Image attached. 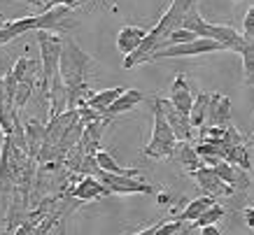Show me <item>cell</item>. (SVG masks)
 Returning a JSON list of instances; mask_svg holds the SVG:
<instances>
[{"label":"cell","instance_id":"obj_18","mask_svg":"<svg viewBox=\"0 0 254 235\" xmlns=\"http://www.w3.org/2000/svg\"><path fill=\"white\" fill-rule=\"evenodd\" d=\"M126 91V89H122V86H115V89H105V91H98V93H91L89 98H86L84 105L86 107H91V110H96V112L100 114H105L108 112V107L115 103L122 93Z\"/></svg>","mask_w":254,"mask_h":235},{"label":"cell","instance_id":"obj_29","mask_svg":"<svg viewBox=\"0 0 254 235\" xmlns=\"http://www.w3.org/2000/svg\"><path fill=\"white\" fill-rule=\"evenodd\" d=\"M200 235H222V231L217 228V224H210V226L200 228Z\"/></svg>","mask_w":254,"mask_h":235},{"label":"cell","instance_id":"obj_11","mask_svg":"<svg viewBox=\"0 0 254 235\" xmlns=\"http://www.w3.org/2000/svg\"><path fill=\"white\" fill-rule=\"evenodd\" d=\"M193 100H196V96H193L191 86L187 82V75H177L173 86H170V103L182 114L189 117V112H191V107H193Z\"/></svg>","mask_w":254,"mask_h":235},{"label":"cell","instance_id":"obj_7","mask_svg":"<svg viewBox=\"0 0 254 235\" xmlns=\"http://www.w3.org/2000/svg\"><path fill=\"white\" fill-rule=\"evenodd\" d=\"M98 179L105 186H108L112 193H145V196H152L154 193V186L152 184L142 182V179H135V177H128V175H115V173H105V170H98Z\"/></svg>","mask_w":254,"mask_h":235},{"label":"cell","instance_id":"obj_16","mask_svg":"<svg viewBox=\"0 0 254 235\" xmlns=\"http://www.w3.org/2000/svg\"><path fill=\"white\" fill-rule=\"evenodd\" d=\"M26 128V142H28V156L31 159H38L40 149L47 144V126L38 119H31V121L23 126Z\"/></svg>","mask_w":254,"mask_h":235},{"label":"cell","instance_id":"obj_14","mask_svg":"<svg viewBox=\"0 0 254 235\" xmlns=\"http://www.w3.org/2000/svg\"><path fill=\"white\" fill-rule=\"evenodd\" d=\"M147 38V31L140 26H124L119 35H117V49L122 52V56H128L142 45V40Z\"/></svg>","mask_w":254,"mask_h":235},{"label":"cell","instance_id":"obj_24","mask_svg":"<svg viewBox=\"0 0 254 235\" xmlns=\"http://www.w3.org/2000/svg\"><path fill=\"white\" fill-rule=\"evenodd\" d=\"M224 217V207L222 205H210L208 210H205V212L200 214L198 219L193 221V226H198V228H203V226H210V224H217V221L222 219Z\"/></svg>","mask_w":254,"mask_h":235},{"label":"cell","instance_id":"obj_20","mask_svg":"<svg viewBox=\"0 0 254 235\" xmlns=\"http://www.w3.org/2000/svg\"><path fill=\"white\" fill-rule=\"evenodd\" d=\"M210 96H212V93H196L193 107H191V112H189V121H191L193 128H200V126H205V119H208Z\"/></svg>","mask_w":254,"mask_h":235},{"label":"cell","instance_id":"obj_19","mask_svg":"<svg viewBox=\"0 0 254 235\" xmlns=\"http://www.w3.org/2000/svg\"><path fill=\"white\" fill-rule=\"evenodd\" d=\"M210 205H215V198H212V196L193 198V200H189V203H187L185 210L177 214V219H180V221H196V219L200 217V214L208 210Z\"/></svg>","mask_w":254,"mask_h":235},{"label":"cell","instance_id":"obj_15","mask_svg":"<svg viewBox=\"0 0 254 235\" xmlns=\"http://www.w3.org/2000/svg\"><path fill=\"white\" fill-rule=\"evenodd\" d=\"M219 177H222L224 182L229 184V186H233V189H240L245 191L247 186H250V179H247V170H243V168L233 166V163H229V161H222V163H217L215 168H212Z\"/></svg>","mask_w":254,"mask_h":235},{"label":"cell","instance_id":"obj_32","mask_svg":"<svg viewBox=\"0 0 254 235\" xmlns=\"http://www.w3.org/2000/svg\"><path fill=\"white\" fill-rule=\"evenodd\" d=\"M177 235H187V233H185V231H182V233H177Z\"/></svg>","mask_w":254,"mask_h":235},{"label":"cell","instance_id":"obj_2","mask_svg":"<svg viewBox=\"0 0 254 235\" xmlns=\"http://www.w3.org/2000/svg\"><path fill=\"white\" fill-rule=\"evenodd\" d=\"M198 5V0H173L170 7L163 12V16L159 19L152 31H147V38L142 40V45L135 49L133 54L124 56V68H135L140 63H147L152 61V56L159 47L170 38V33H175L177 28H182V21H185V14L189 12L191 7Z\"/></svg>","mask_w":254,"mask_h":235},{"label":"cell","instance_id":"obj_23","mask_svg":"<svg viewBox=\"0 0 254 235\" xmlns=\"http://www.w3.org/2000/svg\"><path fill=\"white\" fill-rule=\"evenodd\" d=\"M59 217H61V210L56 207L54 212H49L47 217H42V219L35 224V228H33L31 235H49V233H52V228L59 224Z\"/></svg>","mask_w":254,"mask_h":235},{"label":"cell","instance_id":"obj_28","mask_svg":"<svg viewBox=\"0 0 254 235\" xmlns=\"http://www.w3.org/2000/svg\"><path fill=\"white\" fill-rule=\"evenodd\" d=\"M86 2H89V0H52L49 7H54V5H65V7H70V9H77V7H82V5H86Z\"/></svg>","mask_w":254,"mask_h":235},{"label":"cell","instance_id":"obj_9","mask_svg":"<svg viewBox=\"0 0 254 235\" xmlns=\"http://www.w3.org/2000/svg\"><path fill=\"white\" fill-rule=\"evenodd\" d=\"M191 177L198 182L200 189L205 191V196H212V198H217V196H233V191H236L233 186H229V184L224 182L222 177H219V175H217L210 166H200Z\"/></svg>","mask_w":254,"mask_h":235},{"label":"cell","instance_id":"obj_3","mask_svg":"<svg viewBox=\"0 0 254 235\" xmlns=\"http://www.w3.org/2000/svg\"><path fill=\"white\" fill-rule=\"evenodd\" d=\"M40 45V63H42V77H40V89L47 100V93L52 89L54 79L59 77V63H61V42L63 35H56L54 31H35Z\"/></svg>","mask_w":254,"mask_h":235},{"label":"cell","instance_id":"obj_26","mask_svg":"<svg viewBox=\"0 0 254 235\" xmlns=\"http://www.w3.org/2000/svg\"><path fill=\"white\" fill-rule=\"evenodd\" d=\"M182 226H185V221H163V224H159L156 226V235H177L182 233Z\"/></svg>","mask_w":254,"mask_h":235},{"label":"cell","instance_id":"obj_21","mask_svg":"<svg viewBox=\"0 0 254 235\" xmlns=\"http://www.w3.org/2000/svg\"><path fill=\"white\" fill-rule=\"evenodd\" d=\"M240 56H243V75H245L243 79L247 86H254V40H247Z\"/></svg>","mask_w":254,"mask_h":235},{"label":"cell","instance_id":"obj_17","mask_svg":"<svg viewBox=\"0 0 254 235\" xmlns=\"http://www.w3.org/2000/svg\"><path fill=\"white\" fill-rule=\"evenodd\" d=\"M138 103H142V93H140L138 89H126V91H124L122 96L108 107L105 117L112 119V117H117V114H124V112H128V110H133Z\"/></svg>","mask_w":254,"mask_h":235},{"label":"cell","instance_id":"obj_25","mask_svg":"<svg viewBox=\"0 0 254 235\" xmlns=\"http://www.w3.org/2000/svg\"><path fill=\"white\" fill-rule=\"evenodd\" d=\"M33 84L35 82H19V86H16V93H14V107L16 110H21L28 100H31V96H33Z\"/></svg>","mask_w":254,"mask_h":235},{"label":"cell","instance_id":"obj_1","mask_svg":"<svg viewBox=\"0 0 254 235\" xmlns=\"http://www.w3.org/2000/svg\"><path fill=\"white\" fill-rule=\"evenodd\" d=\"M93 68V59L75 42L72 38L63 35L61 42V63H59V72L61 79L68 89V110H77L86 103V98L91 96L89 91V70Z\"/></svg>","mask_w":254,"mask_h":235},{"label":"cell","instance_id":"obj_33","mask_svg":"<svg viewBox=\"0 0 254 235\" xmlns=\"http://www.w3.org/2000/svg\"><path fill=\"white\" fill-rule=\"evenodd\" d=\"M252 168H254V161H252Z\"/></svg>","mask_w":254,"mask_h":235},{"label":"cell","instance_id":"obj_4","mask_svg":"<svg viewBox=\"0 0 254 235\" xmlns=\"http://www.w3.org/2000/svg\"><path fill=\"white\" fill-rule=\"evenodd\" d=\"M152 107H154V126H152V140L147 142V147L142 149L145 156L149 159H170L173 152H175V144H177V137L170 128L168 119L163 114L161 105L152 100Z\"/></svg>","mask_w":254,"mask_h":235},{"label":"cell","instance_id":"obj_5","mask_svg":"<svg viewBox=\"0 0 254 235\" xmlns=\"http://www.w3.org/2000/svg\"><path fill=\"white\" fill-rule=\"evenodd\" d=\"M12 135L2 137L0 147V210L7 214L9 200L16 186V163H14V149H12Z\"/></svg>","mask_w":254,"mask_h":235},{"label":"cell","instance_id":"obj_8","mask_svg":"<svg viewBox=\"0 0 254 235\" xmlns=\"http://www.w3.org/2000/svg\"><path fill=\"white\" fill-rule=\"evenodd\" d=\"M154 100L161 105L163 114H166V119H168L170 128H173V133H175L177 140H189V142H191L193 126H191V121H189V117L180 112V110L170 103V98H154Z\"/></svg>","mask_w":254,"mask_h":235},{"label":"cell","instance_id":"obj_31","mask_svg":"<svg viewBox=\"0 0 254 235\" xmlns=\"http://www.w3.org/2000/svg\"><path fill=\"white\" fill-rule=\"evenodd\" d=\"M156 226H159V224H154V226H149V228H142V231L135 235H156Z\"/></svg>","mask_w":254,"mask_h":235},{"label":"cell","instance_id":"obj_27","mask_svg":"<svg viewBox=\"0 0 254 235\" xmlns=\"http://www.w3.org/2000/svg\"><path fill=\"white\" fill-rule=\"evenodd\" d=\"M243 35L247 40H254V5L245 12V19H243Z\"/></svg>","mask_w":254,"mask_h":235},{"label":"cell","instance_id":"obj_10","mask_svg":"<svg viewBox=\"0 0 254 235\" xmlns=\"http://www.w3.org/2000/svg\"><path fill=\"white\" fill-rule=\"evenodd\" d=\"M112 191L100 182L98 177L93 175H86L84 179H79L72 189H70V196L75 200H82V203H93V200H100L103 196H110Z\"/></svg>","mask_w":254,"mask_h":235},{"label":"cell","instance_id":"obj_6","mask_svg":"<svg viewBox=\"0 0 254 235\" xmlns=\"http://www.w3.org/2000/svg\"><path fill=\"white\" fill-rule=\"evenodd\" d=\"M210 52H224V45L212 38H196V40H191V42H182V45H173V47H166V49H159V52H154L152 61H159V59L203 56V54H210Z\"/></svg>","mask_w":254,"mask_h":235},{"label":"cell","instance_id":"obj_22","mask_svg":"<svg viewBox=\"0 0 254 235\" xmlns=\"http://www.w3.org/2000/svg\"><path fill=\"white\" fill-rule=\"evenodd\" d=\"M226 161L233 163V166L243 168V170H250L252 168V161H250V149L243 144H236V147H229V154H226Z\"/></svg>","mask_w":254,"mask_h":235},{"label":"cell","instance_id":"obj_12","mask_svg":"<svg viewBox=\"0 0 254 235\" xmlns=\"http://www.w3.org/2000/svg\"><path fill=\"white\" fill-rule=\"evenodd\" d=\"M173 159H175L177 166L182 168L185 173H189V175H193L200 166H203V159L198 156L196 147H193L189 140H177L175 152H173Z\"/></svg>","mask_w":254,"mask_h":235},{"label":"cell","instance_id":"obj_30","mask_svg":"<svg viewBox=\"0 0 254 235\" xmlns=\"http://www.w3.org/2000/svg\"><path fill=\"white\" fill-rule=\"evenodd\" d=\"M243 217H245V224L254 231V207H247L245 212H243Z\"/></svg>","mask_w":254,"mask_h":235},{"label":"cell","instance_id":"obj_13","mask_svg":"<svg viewBox=\"0 0 254 235\" xmlns=\"http://www.w3.org/2000/svg\"><path fill=\"white\" fill-rule=\"evenodd\" d=\"M208 126H229L231 123V100L222 93H212L208 105Z\"/></svg>","mask_w":254,"mask_h":235}]
</instances>
